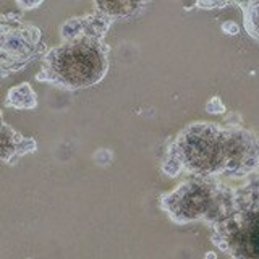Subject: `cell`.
Listing matches in <instances>:
<instances>
[{"label": "cell", "mask_w": 259, "mask_h": 259, "mask_svg": "<svg viewBox=\"0 0 259 259\" xmlns=\"http://www.w3.org/2000/svg\"><path fill=\"white\" fill-rule=\"evenodd\" d=\"M36 151L34 140H26L8 126L2 123V160L13 164L15 159H18L28 152Z\"/></svg>", "instance_id": "cell-7"}, {"label": "cell", "mask_w": 259, "mask_h": 259, "mask_svg": "<svg viewBox=\"0 0 259 259\" xmlns=\"http://www.w3.org/2000/svg\"><path fill=\"white\" fill-rule=\"evenodd\" d=\"M162 209L178 224L193 221L222 222L233 210L235 191L207 180H186L160 198Z\"/></svg>", "instance_id": "cell-3"}, {"label": "cell", "mask_w": 259, "mask_h": 259, "mask_svg": "<svg viewBox=\"0 0 259 259\" xmlns=\"http://www.w3.org/2000/svg\"><path fill=\"white\" fill-rule=\"evenodd\" d=\"M230 162V126L198 121L178 135L168 152L165 172H188L201 177L227 175Z\"/></svg>", "instance_id": "cell-2"}, {"label": "cell", "mask_w": 259, "mask_h": 259, "mask_svg": "<svg viewBox=\"0 0 259 259\" xmlns=\"http://www.w3.org/2000/svg\"><path fill=\"white\" fill-rule=\"evenodd\" d=\"M212 241L232 259H259V188L235 190L232 214L214 225Z\"/></svg>", "instance_id": "cell-4"}, {"label": "cell", "mask_w": 259, "mask_h": 259, "mask_svg": "<svg viewBox=\"0 0 259 259\" xmlns=\"http://www.w3.org/2000/svg\"><path fill=\"white\" fill-rule=\"evenodd\" d=\"M107 63V47L101 37L78 36L47 52L37 79L65 89L88 88L104 78Z\"/></svg>", "instance_id": "cell-1"}, {"label": "cell", "mask_w": 259, "mask_h": 259, "mask_svg": "<svg viewBox=\"0 0 259 259\" xmlns=\"http://www.w3.org/2000/svg\"><path fill=\"white\" fill-rule=\"evenodd\" d=\"M40 29L32 24L23 23H2L0 28V62H2V75L8 70L21 68L24 62L31 60L39 51Z\"/></svg>", "instance_id": "cell-5"}, {"label": "cell", "mask_w": 259, "mask_h": 259, "mask_svg": "<svg viewBox=\"0 0 259 259\" xmlns=\"http://www.w3.org/2000/svg\"><path fill=\"white\" fill-rule=\"evenodd\" d=\"M206 259H215V254L214 253H207L206 254Z\"/></svg>", "instance_id": "cell-14"}, {"label": "cell", "mask_w": 259, "mask_h": 259, "mask_svg": "<svg viewBox=\"0 0 259 259\" xmlns=\"http://www.w3.org/2000/svg\"><path fill=\"white\" fill-rule=\"evenodd\" d=\"M243 10V24L251 39L259 44V2H240Z\"/></svg>", "instance_id": "cell-9"}, {"label": "cell", "mask_w": 259, "mask_h": 259, "mask_svg": "<svg viewBox=\"0 0 259 259\" xmlns=\"http://www.w3.org/2000/svg\"><path fill=\"white\" fill-rule=\"evenodd\" d=\"M20 7H24V8H34V7H37V5H40V2H37V4H18Z\"/></svg>", "instance_id": "cell-13"}, {"label": "cell", "mask_w": 259, "mask_h": 259, "mask_svg": "<svg viewBox=\"0 0 259 259\" xmlns=\"http://www.w3.org/2000/svg\"><path fill=\"white\" fill-rule=\"evenodd\" d=\"M206 110L212 115H221V113L225 112V105L222 104L221 97H212L207 104H206Z\"/></svg>", "instance_id": "cell-11"}, {"label": "cell", "mask_w": 259, "mask_h": 259, "mask_svg": "<svg viewBox=\"0 0 259 259\" xmlns=\"http://www.w3.org/2000/svg\"><path fill=\"white\" fill-rule=\"evenodd\" d=\"M222 31L225 32V34H230V36H235L240 32V26L235 21H225L222 24Z\"/></svg>", "instance_id": "cell-12"}, {"label": "cell", "mask_w": 259, "mask_h": 259, "mask_svg": "<svg viewBox=\"0 0 259 259\" xmlns=\"http://www.w3.org/2000/svg\"><path fill=\"white\" fill-rule=\"evenodd\" d=\"M5 104L12 105L15 109H34L37 104V97L28 83H23L8 91Z\"/></svg>", "instance_id": "cell-8"}, {"label": "cell", "mask_w": 259, "mask_h": 259, "mask_svg": "<svg viewBox=\"0 0 259 259\" xmlns=\"http://www.w3.org/2000/svg\"><path fill=\"white\" fill-rule=\"evenodd\" d=\"M102 13L109 16H128L135 13L141 4H133V2H96L94 4Z\"/></svg>", "instance_id": "cell-10"}, {"label": "cell", "mask_w": 259, "mask_h": 259, "mask_svg": "<svg viewBox=\"0 0 259 259\" xmlns=\"http://www.w3.org/2000/svg\"><path fill=\"white\" fill-rule=\"evenodd\" d=\"M259 168V135L253 130L230 126V162L227 175L243 178Z\"/></svg>", "instance_id": "cell-6"}]
</instances>
